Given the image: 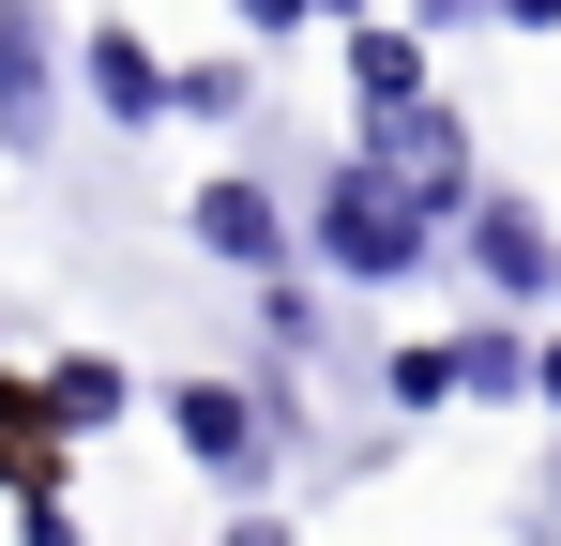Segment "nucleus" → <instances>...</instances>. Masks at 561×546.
Listing matches in <instances>:
<instances>
[{
  "label": "nucleus",
  "instance_id": "nucleus-1",
  "mask_svg": "<svg viewBox=\"0 0 561 546\" xmlns=\"http://www.w3.org/2000/svg\"><path fill=\"white\" fill-rule=\"evenodd\" d=\"M288 243L334 273V288H394V273L440 259V213H425L410 182H379L365 152H334V168L304 182V228H288Z\"/></svg>",
  "mask_w": 561,
  "mask_h": 546
},
{
  "label": "nucleus",
  "instance_id": "nucleus-2",
  "mask_svg": "<svg viewBox=\"0 0 561 546\" xmlns=\"http://www.w3.org/2000/svg\"><path fill=\"white\" fill-rule=\"evenodd\" d=\"M152 410H168V441H183L228 501H259V486H274V425H259V395H243V379H168Z\"/></svg>",
  "mask_w": 561,
  "mask_h": 546
},
{
  "label": "nucleus",
  "instance_id": "nucleus-3",
  "mask_svg": "<svg viewBox=\"0 0 561 546\" xmlns=\"http://www.w3.org/2000/svg\"><path fill=\"white\" fill-rule=\"evenodd\" d=\"M365 168H379V182H410V197L456 228V213H470V122L440 106V91H425V106H379V122H365Z\"/></svg>",
  "mask_w": 561,
  "mask_h": 546
},
{
  "label": "nucleus",
  "instance_id": "nucleus-4",
  "mask_svg": "<svg viewBox=\"0 0 561 546\" xmlns=\"http://www.w3.org/2000/svg\"><path fill=\"white\" fill-rule=\"evenodd\" d=\"M183 243H197L213 273H259V288H274V273H288V213H274V182H243V168L197 182V197H183Z\"/></svg>",
  "mask_w": 561,
  "mask_h": 546
},
{
  "label": "nucleus",
  "instance_id": "nucleus-5",
  "mask_svg": "<svg viewBox=\"0 0 561 546\" xmlns=\"http://www.w3.org/2000/svg\"><path fill=\"white\" fill-rule=\"evenodd\" d=\"M456 243H470V273H485L501 304H547V288H561V243H547V213H531V197H470Z\"/></svg>",
  "mask_w": 561,
  "mask_h": 546
},
{
  "label": "nucleus",
  "instance_id": "nucleus-6",
  "mask_svg": "<svg viewBox=\"0 0 561 546\" xmlns=\"http://www.w3.org/2000/svg\"><path fill=\"white\" fill-rule=\"evenodd\" d=\"M77 91H92V122H122V137H152V122H168V61H152L122 15L77 31Z\"/></svg>",
  "mask_w": 561,
  "mask_h": 546
},
{
  "label": "nucleus",
  "instance_id": "nucleus-7",
  "mask_svg": "<svg viewBox=\"0 0 561 546\" xmlns=\"http://www.w3.org/2000/svg\"><path fill=\"white\" fill-rule=\"evenodd\" d=\"M61 137V61H46V15L0 0V152H46Z\"/></svg>",
  "mask_w": 561,
  "mask_h": 546
},
{
  "label": "nucleus",
  "instance_id": "nucleus-8",
  "mask_svg": "<svg viewBox=\"0 0 561 546\" xmlns=\"http://www.w3.org/2000/svg\"><path fill=\"white\" fill-rule=\"evenodd\" d=\"M31 410H46V441H106V425L137 410V379L106 350H61V364H31Z\"/></svg>",
  "mask_w": 561,
  "mask_h": 546
},
{
  "label": "nucleus",
  "instance_id": "nucleus-9",
  "mask_svg": "<svg viewBox=\"0 0 561 546\" xmlns=\"http://www.w3.org/2000/svg\"><path fill=\"white\" fill-rule=\"evenodd\" d=\"M350 91H365V122H379V106H425V31L365 15V31H350Z\"/></svg>",
  "mask_w": 561,
  "mask_h": 546
},
{
  "label": "nucleus",
  "instance_id": "nucleus-10",
  "mask_svg": "<svg viewBox=\"0 0 561 546\" xmlns=\"http://www.w3.org/2000/svg\"><path fill=\"white\" fill-rule=\"evenodd\" d=\"M259 106V61L243 46H213V61H168V122H243Z\"/></svg>",
  "mask_w": 561,
  "mask_h": 546
},
{
  "label": "nucleus",
  "instance_id": "nucleus-11",
  "mask_svg": "<svg viewBox=\"0 0 561 546\" xmlns=\"http://www.w3.org/2000/svg\"><path fill=\"white\" fill-rule=\"evenodd\" d=\"M46 410H31V379H15V364H0V501H31V486H46Z\"/></svg>",
  "mask_w": 561,
  "mask_h": 546
},
{
  "label": "nucleus",
  "instance_id": "nucleus-12",
  "mask_svg": "<svg viewBox=\"0 0 561 546\" xmlns=\"http://www.w3.org/2000/svg\"><path fill=\"white\" fill-rule=\"evenodd\" d=\"M456 395H531V334H516V319L456 334Z\"/></svg>",
  "mask_w": 561,
  "mask_h": 546
},
{
  "label": "nucleus",
  "instance_id": "nucleus-13",
  "mask_svg": "<svg viewBox=\"0 0 561 546\" xmlns=\"http://www.w3.org/2000/svg\"><path fill=\"white\" fill-rule=\"evenodd\" d=\"M379 395L394 410H456V334H410V350L379 364Z\"/></svg>",
  "mask_w": 561,
  "mask_h": 546
},
{
  "label": "nucleus",
  "instance_id": "nucleus-14",
  "mask_svg": "<svg viewBox=\"0 0 561 546\" xmlns=\"http://www.w3.org/2000/svg\"><path fill=\"white\" fill-rule=\"evenodd\" d=\"M15 546H92V532H77V501H61V486H31V501H15Z\"/></svg>",
  "mask_w": 561,
  "mask_h": 546
},
{
  "label": "nucleus",
  "instance_id": "nucleus-15",
  "mask_svg": "<svg viewBox=\"0 0 561 546\" xmlns=\"http://www.w3.org/2000/svg\"><path fill=\"white\" fill-rule=\"evenodd\" d=\"M228 15H243V46H288L304 31V0H228Z\"/></svg>",
  "mask_w": 561,
  "mask_h": 546
},
{
  "label": "nucleus",
  "instance_id": "nucleus-16",
  "mask_svg": "<svg viewBox=\"0 0 561 546\" xmlns=\"http://www.w3.org/2000/svg\"><path fill=\"white\" fill-rule=\"evenodd\" d=\"M213 546H304V532H288L274 501H243V516H228V532H213Z\"/></svg>",
  "mask_w": 561,
  "mask_h": 546
},
{
  "label": "nucleus",
  "instance_id": "nucleus-17",
  "mask_svg": "<svg viewBox=\"0 0 561 546\" xmlns=\"http://www.w3.org/2000/svg\"><path fill=\"white\" fill-rule=\"evenodd\" d=\"M470 15H485V0H410V31H470Z\"/></svg>",
  "mask_w": 561,
  "mask_h": 546
},
{
  "label": "nucleus",
  "instance_id": "nucleus-18",
  "mask_svg": "<svg viewBox=\"0 0 561 546\" xmlns=\"http://www.w3.org/2000/svg\"><path fill=\"white\" fill-rule=\"evenodd\" d=\"M531 395H547V410H561V334H547V350H531Z\"/></svg>",
  "mask_w": 561,
  "mask_h": 546
}]
</instances>
